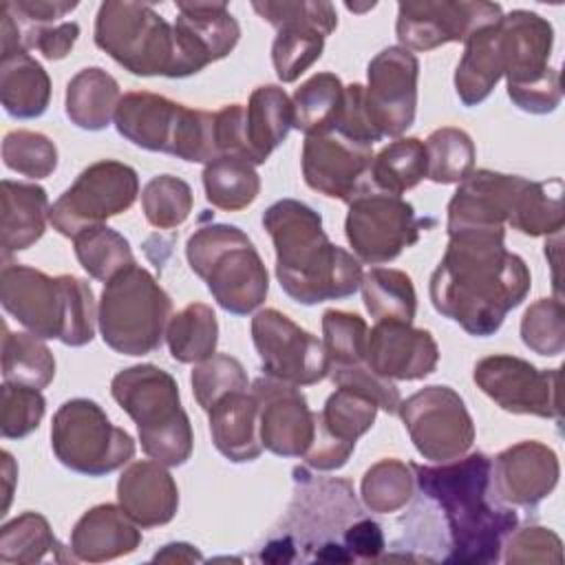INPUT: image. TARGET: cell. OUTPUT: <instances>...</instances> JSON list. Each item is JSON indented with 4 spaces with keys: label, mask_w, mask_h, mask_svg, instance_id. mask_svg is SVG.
Here are the masks:
<instances>
[{
    "label": "cell",
    "mask_w": 565,
    "mask_h": 565,
    "mask_svg": "<svg viewBox=\"0 0 565 565\" xmlns=\"http://www.w3.org/2000/svg\"><path fill=\"white\" fill-rule=\"evenodd\" d=\"M294 128V106L289 95L276 86H258L249 95L243 117L245 159L252 166H260L269 154L287 139Z\"/></svg>",
    "instance_id": "31"
},
{
    "label": "cell",
    "mask_w": 565,
    "mask_h": 565,
    "mask_svg": "<svg viewBox=\"0 0 565 565\" xmlns=\"http://www.w3.org/2000/svg\"><path fill=\"white\" fill-rule=\"evenodd\" d=\"M205 199L225 212H238L252 205L260 192V177L254 166L241 157L223 154L203 168Z\"/></svg>",
    "instance_id": "39"
},
{
    "label": "cell",
    "mask_w": 565,
    "mask_h": 565,
    "mask_svg": "<svg viewBox=\"0 0 565 565\" xmlns=\"http://www.w3.org/2000/svg\"><path fill=\"white\" fill-rule=\"evenodd\" d=\"M170 318V296L137 263L113 276L99 296L97 327L102 340L121 355H148L157 351Z\"/></svg>",
    "instance_id": "7"
},
{
    "label": "cell",
    "mask_w": 565,
    "mask_h": 565,
    "mask_svg": "<svg viewBox=\"0 0 565 565\" xmlns=\"http://www.w3.org/2000/svg\"><path fill=\"white\" fill-rule=\"evenodd\" d=\"M2 377L9 384H22L40 391L55 377V358L42 338L33 333H13L4 324Z\"/></svg>",
    "instance_id": "41"
},
{
    "label": "cell",
    "mask_w": 565,
    "mask_h": 565,
    "mask_svg": "<svg viewBox=\"0 0 565 565\" xmlns=\"http://www.w3.org/2000/svg\"><path fill=\"white\" fill-rule=\"evenodd\" d=\"M503 15L494 2L422 0L399 2L395 33L408 51H433L448 42H466L477 29L494 24Z\"/></svg>",
    "instance_id": "19"
},
{
    "label": "cell",
    "mask_w": 565,
    "mask_h": 565,
    "mask_svg": "<svg viewBox=\"0 0 565 565\" xmlns=\"http://www.w3.org/2000/svg\"><path fill=\"white\" fill-rule=\"evenodd\" d=\"M439 347L430 331L411 322L377 320L366 338V364L386 380H422L437 369Z\"/></svg>",
    "instance_id": "26"
},
{
    "label": "cell",
    "mask_w": 565,
    "mask_h": 565,
    "mask_svg": "<svg viewBox=\"0 0 565 565\" xmlns=\"http://www.w3.org/2000/svg\"><path fill=\"white\" fill-rule=\"evenodd\" d=\"M2 7L20 22V24H57L62 18L77 9V2H60V0H9Z\"/></svg>",
    "instance_id": "57"
},
{
    "label": "cell",
    "mask_w": 565,
    "mask_h": 565,
    "mask_svg": "<svg viewBox=\"0 0 565 565\" xmlns=\"http://www.w3.org/2000/svg\"><path fill=\"white\" fill-rule=\"evenodd\" d=\"M415 472L411 463L399 459H380L373 463L360 483V497L366 510L375 514H393L415 497Z\"/></svg>",
    "instance_id": "44"
},
{
    "label": "cell",
    "mask_w": 565,
    "mask_h": 565,
    "mask_svg": "<svg viewBox=\"0 0 565 565\" xmlns=\"http://www.w3.org/2000/svg\"><path fill=\"white\" fill-rule=\"evenodd\" d=\"M523 344L547 358H556L565 349V309L561 298H541L532 302L521 318Z\"/></svg>",
    "instance_id": "50"
},
{
    "label": "cell",
    "mask_w": 565,
    "mask_h": 565,
    "mask_svg": "<svg viewBox=\"0 0 565 565\" xmlns=\"http://www.w3.org/2000/svg\"><path fill=\"white\" fill-rule=\"evenodd\" d=\"M263 227L274 243L276 278L291 300L318 305L360 289L362 263L329 241L311 205L280 199L263 212Z\"/></svg>",
    "instance_id": "3"
},
{
    "label": "cell",
    "mask_w": 565,
    "mask_h": 565,
    "mask_svg": "<svg viewBox=\"0 0 565 565\" xmlns=\"http://www.w3.org/2000/svg\"><path fill=\"white\" fill-rule=\"evenodd\" d=\"M252 340L265 373L271 377L309 386L329 375L322 340L278 309H260L252 318Z\"/></svg>",
    "instance_id": "16"
},
{
    "label": "cell",
    "mask_w": 565,
    "mask_h": 565,
    "mask_svg": "<svg viewBox=\"0 0 565 565\" xmlns=\"http://www.w3.org/2000/svg\"><path fill=\"white\" fill-rule=\"evenodd\" d=\"M110 395L137 424L141 448L150 459L168 468L190 459L194 435L177 380L168 371L157 364L121 369L110 382Z\"/></svg>",
    "instance_id": "5"
},
{
    "label": "cell",
    "mask_w": 565,
    "mask_h": 565,
    "mask_svg": "<svg viewBox=\"0 0 565 565\" xmlns=\"http://www.w3.org/2000/svg\"><path fill=\"white\" fill-rule=\"evenodd\" d=\"M95 44L132 75L174 77V29L150 4L102 2Z\"/></svg>",
    "instance_id": "10"
},
{
    "label": "cell",
    "mask_w": 565,
    "mask_h": 565,
    "mask_svg": "<svg viewBox=\"0 0 565 565\" xmlns=\"http://www.w3.org/2000/svg\"><path fill=\"white\" fill-rule=\"evenodd\" d=\"M2 256L9 258L38 243L49 221V196L38 183L2 181Z\"/></svg>",
    "instance_id": "33"
},
{
    "label": "cell",
    "mask_w": 565,
    "mask_h": 565,
    "mask_svg": "<svg viewBox=\"0 0 565 565\" xmlns=\"http://www.w3.org/2000/svg\"><path fill=\"white\" fill-rule=\"evenodd\" d=\"M525 177L494 170H472L448 201L446 230L505 227Z\"/></svg>",
    "instance_id": "27"
},
{
    "label": "cell",
    "mask_w": 565,
    "mask_h": 565,
    "mask_svg": "<svg viewBox=\"0 0 565 565\" xmlns=\"http://www.w3.org/2000/svg\"><path fill=\"white\" fill-rule=\"evenodd\" d=\"M508 225L525 236H554L565 225L563 181H525L521 188Z\"/></svg>",
    "instance_id": "37"
},
{
    "label": "cell",
    "mask_w": 565,
    "mask_h": 565,
    "mask_svg": "<svg viewBox=\"0 0 565 565\" xmlns=\"http://www.w3.org/2000/svg\"><path fill=\"white\" fill-rule=\"evenodd\" d=\"M475 384L503 411L561 422L558 369H536L516 355H488L475 364Z\"/></svg>",
    "instance_id": "17"
},
{
    "label": "cell",
    "mask_w": 565,
    "mask_h": 565,
    "mask_svg": "<svg viewBox=\"0 0 565 565\" xmlns=\"http://www.w3.org/2000/svg\"><path fill=\"white\" fill-rule=\"evenodd\" d=\"M141 545L139 525L121 505L99 503L86 510L71 532V552L77 561L104 563L132 554Z\"/></svg>",
    "instance_id": "29"
},
{
    "label": "cell",
    "mask_w": 565,
    "mask_h": 565,
    "mask_svg": "<svg viewBox=\"0 0 565 565\" xmlns=\"http://www.w3.org/2000/svg\"><path fill=\"white\" fill-rule=\"evenodd\" d=\"M430 223V218H419L402 196L373 188L349 201L344 234L360 263L382 265L415 245Z\"/></svg>",
    "instance_id": "13"
},
{
    "label": "cell",
    "mask_w": 565,
    "mask_h": 565,
    "mask_svg": "<svg viewBox=\"0 0 565 565\" xmlns=\"http://www.w3.org/2000/svg\"><path fill=\"white\" fill-rule=\"evenodd\" d=\"M294 128L309 135L335 130L344 108V84L335 73H316L291 97Z\"/></svg>",
    "instance_id": "36"
},
{
    "label": "cell",
    "mask_w": 565,
    "mask_h": 565,
    "mask_svg": "<svg viewBox=\"0 0 565 565\" xmlns=\"http://www.w3.org/2000/svg\"><path fill=\"white\" fill-rule=\"evenodd\" d=\"M428 170L426 179L433 183H461L475 170V143L461 128L444 126L424 141Z\"/></svg>",
    "instance_id": "46"
},
{
    "label": "cell",
    "mask_w": 565,
    "mask_h": 565,
    "mask_svg": "<svg viewBox=\"0 0 565 565\" xmlns=\"http://www.w3.org/2000/svg\"><path fill=\"white\" fill-rule=\"evenodd\" d=\"M115 128L143 150L168 152L190 163H207L214 157L212 113L188 108L157 93L130 90L121 95Z\"/></svg>",
    "instance_id": "8"
},
{
    "label": "cell",
    "mask_w": 565,
    "mask_h": 565,
    "mask_svg": "<svg viewBox=\"0 0 565 565\" xmlns=\"http://www.w3.org/2000/svg\"><path fill=\"white\" fill-rule=\"evenodd\" d=\"M397 415L402 417L415 450L435 463L463 457L475 441L472 417L450 386H424L404 402Z\"/></svg>",
    "instance_id": "14"
},
{
    "label": "cell",
    "mask_w": 565,
    "mask_h": 565,
    "mask_svg": "<svg viewBox=\"0 0 565 565\" xmlns=\"http://www.w3.org/2000/svg\"><path fill=\"white\" fill-rule=\"evenodd\" d=\"M263 448L278 457H305L313 441L316 419L296 384L263 375L254 380Z\"/></svg>",
    "instance_id": "24"
},
{
    "label": "cell",
    "mask_w": 565,
    "mask_h": 565,
    "mask_svg": "<svg viewBox=\"0 0 565 565\" xmlns=\"http://www.w3.org/2000/svg\"><path fill=\"white\" fill-rule=\"evenodd\" d=\"M0 102L15 119H35L49 108L51 77L29 51L0 55Z\"/></svg>",
    "instance_id": "34"
},
{
    "label": "cell",
    "mask_w": 565,
    "mask_h": 565,
    "mask_svg": "<svg viewBox=\"0 0 565 565\" xmlns=\"http://www.w3.org/2000/svg\"><path fill=\"white\" fill-rule=\"evenodd\" d=\"M371 146L353 141L338 130L305 137V183L329 199H340L349 203L358 194L373 190L375 185L371 179Z\"/></svg>",
    "instance_id": "21"
},
{
    "label": "cell",
    "mask_w": 565,
    "mask_h": 565,
    "mask_svg": "<svg viewBox=\"0 0 565 565\" xmlns=\"http://www.w3.org/2000/svg\"><path fill=\"white\" fill-rule=\"evenodd\" d=\"M170 355L181 364H199L216 353L218 322L212 307L190 302L177 311L166 327Z\"/></svg>",
    "instance_id": "38"
},
{
    "label": "cell",
    "mask_w": 565,
    "mask_h": 565,
    "mask_svg": "<svg viewBox=\"0 0 565 565\" xmlns=\"http://www.w3.org/2000/svg\"><path fill=\"white\" fill-rule=\"evenodd\" d=\"M377 402L353 388H335L320 413H313L316 430L305 461L309 468L329 472L342 468L355 450V441L373 426Z\"/></svg>",
    "instance_id": "22"
},
{
    "label": "cell",
    "mask_w": 565,
    "mask_h": 565,
    "mask_svg": "<svg viewBox=\"0 0 565 565\" xmlns=\"http://www.w3.org/2000/svg\"><path fill=\"white\" fill-rule=\"evenodd\" d=\"M426 170L428 159L424 141L417 137H404L391 141L373 157L371 179L377 190L402 196L426 177Z\"/></svg>",
    "instance_id": "42"
},
{
    "label": "cell",
    "mask_w": 565,
    "mask_h": 565,
    "mask_svg": "<svg viewBox=\"0 0 565 565\" xmlns=\"http://www.w3.org/2000/svg\"><path fill=\"white\" fill-rule=\"evenodd\" d=\"M20 31L24 51L35 49L46 60L66 57L79 38V24L73 20H64L57 24H20Z\"/></svg>",
    "instance_id": "55"
},
{
    "label": "cell",
    "mask_w": 565,
    "mask_h": 565,
    "mask_svg": "<svg viewBox=\"0 0 565 565\" xmlns=\"http://www.w3.org/2000/svg\"><path fill=\"white\" fill-rule=\"evenodd\" d=\"M117 501L139 527H157L174 519L179 488L163 463L141 459L121 472L117 481Z\"/></svg>",
    "instance_id": "28"
},
{
    "label": "cell",
    "mask_w": 565,
    "mask_h": 565,
    "mask_svg": "<svg viewBox=\"0 0 565 565\" xmlns=\"http://www.w3.org/2000/svg\"><path fill=\"white\" fill-rule=\"evenodd\" d=\"M46 411V399L38 388L9 384L0 388V433L4 439H22L31 435Z\"/></svg>",
    "instance_id": "52"
},
{
    "label": "cell",
    "mask_w": 565,
    "mask_h": 565,
    "mask_svg": "<svg viewBox=\"0 0 565 565\" xmlns=\"http://www.w3.org/2000/svg\"><path fill=\"white\" fill-rule=\"evenodd\" d=\"M561 466L556 452L536 441L525 439L501 450L490 468V494L499 503L534 508L558 483Z\"/></svg>",
    "instance_id": "25"
},
{
    "label": "cell",
    "mask_w": 565,
    "mask_h": 565,
    "mask_svg": "<svg viewBox=\"0 0 565 565\" xmlns=\"http://www.w3.org/2000/svg\"><path fill=\"white\" fill-rule=\"evenodd\" d=\"M530 287V269L521 256L505 249L503 227H463L448 232V247L428 291L437 313L466 333L486 338L501 329Z\"/></svg>",
    "instance_id": "1"
},
{
    "label": "cell",
    "mask_w": 565,
    "mask_h": 565,
    "mask_svg": "<svg viewBox=\"0 0 565 565\" xmlns=\"http://www.w3.org/2000/svg\"><path fill=\"white\" fill-rule=\"evenodd\" d=\"M252 9L276 29L271 62L282 84L296 82L316 60L324 40L338 26L335 7L316 0L252 2Z\"/></svg>",
    "instance_id": "15"
},
{
    "label": "cell",
    "mask_w": 565,
    "mask_h": 565,
    "mask_svg": "<svg viewBox=\"0 0 565 565\" xmlns=\"http://www.w3.org/2000/svg\"><path fill=\"white\" fill-rule=\"evenodd\" d=\"M119 99L117 79L99 66H86L68 79L64 110L77 128L104 130L115 121Z\"/></svg>",
    "instance_id": "35"
},
{
    "label": "cell",
    "mask_w": 565,
    "mask_h": 565,
    "mask_svg": "<svg viewBox=\"0 0 565 565\" xmlns=\"http://www.w3.org/2000/svg\"><path fill=\"white\" fill-rule=\"evenodd\" d=\"M185 258L227 313L247 316L265 302L269 274L241 227L210 223L194 230L185 243Z\"/></svg>",
    "instance_id": "6"
},
{
    "label": "cell",
    "mask_w": 565,
    "mask_h": 565,
    "mask_svg": "<svg viewBox=\"0 0 565 565\" xmlns=\"http://www.w3.org/2000/svg\"><path fill=\"white\" fill-rule=\"evenodd\" d=\"M0 302L11 318L42 340L84 347L95 335V296L77 276L53 278L35 267L7 263L0 271Z\"/></svg>",
    "instance_id": "4"
},
{
    "label": "cell",
    "mask_w": 565,
    "mask_h": 565,
    "mask_svg": "<svg viewBox=\"0 0 565 565\" xmlns=\"http://www.w3.org/2000/svg\"><path fill=\"white\" fill-rule=\"evenodd\" d=\"M0 457H2L0 472H2V483H4V490H2L4 501H2V512L0 514H7L9 503H11V494H13V483H15V477H18V466H15L13 457L7 450H2Z\"/></svg>",
    "instance_id": "59"
},
{
    "label": "cell",
    "mask_w": 565,
    "mask_h": 565,
    "mask_svg": "<svg viewBox=\"0 0 565 565\" xmlns=\"http://www.w3.org/2000/svg\"><path fill=\"white\" fill-rule=\"evenodd\" d=\"M508 82V97L514 106L532 115L556 110L563 99L561 75L547 66L554 44L552 24L525 9H514L499 20Z\"/></svg>",
    "instance_id": "9"
},
{
    "label": "cell",
    "mask_w": 565,
    "mask_h": 565,
    "mask_svg": "<svg viewBox=\"0 0 565 565\" xmlns=\"http://www.w3.org/2000/svg\"><path fill=\"white\" fill-rule=\"evenodd\" d=\"M49 554L55 561H66L60 541L53 536L49 521L38 512H22L0 530V561L15 565H31L44 561Z\"/></svg>",
    "instance_id": "43"
},
{
    "label": "cell",
    "mask_w": 565,
    "mask_h": 565,
    "mask_svg": "<svg viewBox=\"0 0 565 565\" xmlns=\"http://www.w3.org/2000/svg\"><path fill=\"white\" fill-rule=\"evenodd\" d=\"M139 194L135 168L115 159H102L79 172L75 183L49 210V223L62 236L104 225L106 218L126 212Z\"/></svg>",
    "instance_id": "12"
},
{
    "label": "cell",
    "mask_w": 565,
    "mask_h": 565,
    "mask_svg": "<svg viewBox=\"0 0 565 565\" xmlns=\"http://www.w3.org/2000/svg\"><path fill=\"white\" fill-rule=\"evenodd\" d=\"M2 161L22 177L44 179L57 168V148L46 135L18 128L2 139Z\"/></svg>",
    "instance_id": "49"
},
{
    "label": "cell",
    "mask_w": 565,
    "mask_h": 565,
    "mask_svg": "<svg viewBox=\"0 0 565 565\" xmlns=\"http://www.w3.org/2000/svg\"><path fill=\"white\" fill-rule=\"evenodd\" d=\"M360 291L371 318L413 322L417 296L408 274L391 267H371L362 274Z\"/></svg>",
    "instance_id": "40"
},
{
    "label": "cell",
    "mask_w": 565,
    "mask_h": 565,
    "mask_svg": "<svg viewBox=\"0 0 565 565\" xmlns=\"http://www.w3.org/2000/svg\"><path fill=\"white\" fill-rule=\"evenodd\" d=\"M499 20L477 29L463 42L466 49L455 71V90L463 106L481 104L503 77L505 55Z\"/></svg>",
    "instance_id": "32"
},
{
    "label": "cell",
    "mask_w": 565,
    "mask_h": 565,
    "mask_svg": "<svg viewBox=\"0 0 565 565\" xmlns=\"http://www.w3.org/2000/svg\"><path fill=\"white\" fill-rule=\"evenodd\" d=\"M152 561H168V563H194V561H203V556L188 543H168L163 545L161 552L154 554Z\"/></svg>",
    "instance_id": "58"
},
{
    "label": "cell",
    "mask_w": 565,
    "mask_h": 565,
    "mask_svg": "<svg viewBox=\"0 0 565 565\" xmlns=\"http://www.w3.org/2000/svg\"><path fill=\"white\" fill-rule=\"evenodd\" d=\"M419 492L433 501L448 525L450 543L444 563H497L519 514L490 494L492 459L470 452L437 466L411 463Z\"/></svg>",
    "instance_id": "2"
},
{
    "label": "cell",
    "mask_w": 565,
    "mask_h": 565,
    "mask_svg": "<svg viewBox=\"0 0 565 565\" xmlns=\"http://www.w3.org/2000/svg\"><path fill=\"white\" fill-rule=\"evenodd\" d=\"M342 543L347 545L355 561H375L386 547L382 525L366 516H358L344 527Z\"/></svg>",
    "instance_id": "56"
},
{
    "label": "cell",
    "mask_w": 565,
    "mask_h": 565,
    "mask_svg": "<svg viewBox=\"0 0 565 565\" xmlns=\"http://www.w3.org/2000/svg\"><path fill=\"white\" fill-rule=\"evenodd\" d=\"M329 377L335 384V388H353L371 399L377 402V406L391 415H397L399 408V388L393 380H386L377 375L366 362L355 366H333L329 369Z\"/></svg>",
    "instance_id": "54"
},
{
    "label": "cell",
    "mask_w": 565,
    "mask_h": 565,
    "mask_svg": "<svg viewBox=\"0 0 565 565\" xmlns=\"http://www.w3.org/2000/svg\"><path fill=\"white\" fill-rule=\"evenodd\" d=\"M73 245L79 265L95 280L108 282L113 276L135 263L130 243L108 225L82 230L77 236H73Z\"/></svg>",
    "instance_id": "45"
},
{
    "label": "cell",
    "mask_w": 565,
    "mask_h": 565,
    "mask_svg": "<svg viewBox=\"0 0 565 565\" xmlns=\"http://www.w3.org/2000/svg\"><path fill=\"white\" fill-rule=\"evenodd\" d=\"M192 205V188L172 174H157L141 190L143 216L157 230L179 227L190 216Z\"/></svg>",
    "instance_id": "47"
},
{
    "label": "cell",
    "mask_w": 565,
    "mask_h": 565,
    "mask_svg": "<svg viewBox=\"0 0 565 565\" xmlns=\"http://www.w3.org/2000/svg\"><path fill=\"white\" fill-rule=\"evenodd\" d=\"M419 62L404 46L382 49L366 66L364 110L380 139L399 137L415 121Z\"/></svg>",
    "instance_id": "18"
},
{
    "label": "cell",
    "mask_w": 565,
    "mask_h": 565,
    "mask_svg": "<svg viewBox=\"0 0 565 565\" xmlns=\"http://www.w3.org/2000/svg\"><path fill=\"white\" fill-rule=\"evenodd\" d=\"M207 419L212 441L225 459L243 463L260 457V419L254 393L245 388L223 395L207 411Z\"/></svg>",
    "instance_id": "30"
},
{
    "label": "cell",
    "mask_w": 565,
    "mask_h": 565,
    "mask_svg": "<svg viewBox=\"0 0 565 565\" xmlns=\"http://www.w3.org/2000/svg\"><path fill=\"white\" fill-rule=\"evenodd\" d=\"M294 481L298 490L289 505L282 534H289L294 543L300 539L298 547L313 550L318 543L331 539L327 532H344L353 519L364 516L349 481L316 479L305 468L294 470Z\"/></svg>",
    "instance_id": "20"
},
{
    "label": "cell",
    "mask_w": 565,
    "mask_h": 565,
    "mask_svg": "<svg viewBox=\"0 0 565 565\" xmlns=\"http://www.w3.org/2000/svg\"><path fill=\"white\" fill-rule=\"evenodd\" d=\"M505 547V563L514 565H527V563H547V565H561L563 561V543L558 534L550 527L530 525L523 530H512Z\"/></svg>",
    "instance_id": "53"
},
{
    "label": "cell",
    "mask_w": 565,
    "mask_h": 565,
    "mask_svg": "<svg viewBox=\"0 0 565 565\" xmlns=\"http://www.w3.org/2000/svg\"><path fill=\"white\" fill-rule=\"evenodd\" d=\"M172 24L177 64L174 77H188L227 57L241 40V26L225 2H179Z\"/></svg>",
    "instance_id": "23"
},
{
    "label": "cell",
    "mask_w": 565,
    "mask_h": 565,
    "mask_svg": "<svg viewBox=\"0 0 565 565\" xmlns=\"http://www.w3.org/2000/svg\"><path fill=\"white\" fill-rule=\"evenodd\" d=\"M51 448L62 466L88 477L115 472L135 457L132 437L86 397L66 399L55 411Z\"/></svg>",
    "instance_id": "11"
},
{
    "label": "cell",
    "mask_w": 565,
    "mask_h": 565,
    "mask_svg": "<svg viewBox=\"0 0 565 565\" xmlns=\"http://www.w3.org/2000/svg\"><path fill=\"white\" fill-rule=\"evenodd\" d=\"M369 327L364 318L342 309H327L322 313V344L333 366H355L366 362Z\"/></svg>",
    "instance_id": "48"
},
{
    "label": "cell",
    "mask_w": 565,
    "mask_h": 565,
    "mask_svg": "<svg viewBox=\"0 0 565 565\" xmlns=\"http://www.w3.org/2000/svg\"><path fill=\"white\" fill-rule=\"evenodd\" d=\"M190 382L194 399L203 411H210L223 395L245 391L249 384L243 364L227 353H214L212 358L194 364Z\"/></svg>",
    "instance_id": "51"
}]
</instances>
